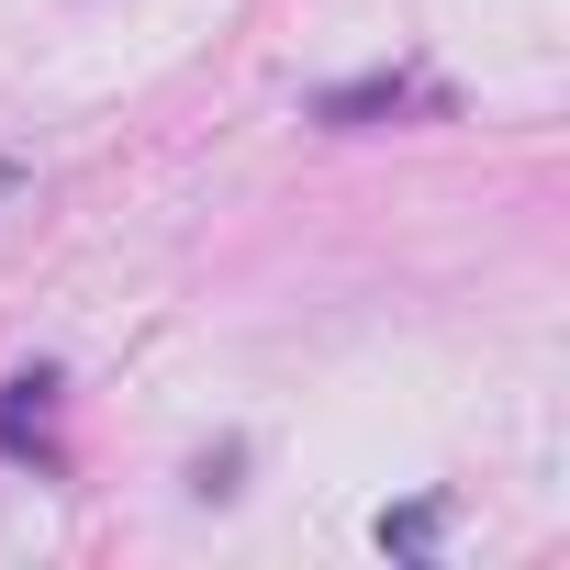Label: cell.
Masks as SVG:
<instances>
[{"mask_svg":"<svg viewBox=\"0 0 570 570\" xmlns=\"http://www.w3.org/2000/svg\"><path fill=\"white\" fill-rule=\"evenodd\" d=\"M403 112H448V90H436L425 68H381V79L314 90V124H325V135H370V124H403Z\"/></svg>","mask_w":570,"mask_h":570,"instance_id":"cell-1","label":"cell"},{"mask_svg":"<svg viewBox=\"0 0 570 570\" xmlns=\"http://www.w3.org/2000/svg\"><path fill=\"white\" fill-rule=\"evenodd\" d=\"M46 414H57V370L35 358V370H12V381H0V448H12V459H35V470H68V459H57V436H46Z\"/></svg>","mask_w":570,"mask_h":570,"instance_id":"cell-2","label":"cell"},{"mask_svg":"<svg viewBox=\"0 0 570 570\" xmlns=\"http://www.w3.org/2000/svg\"><path fill=\"white\" fill-rule=\"evenodd\" d=\"M436 537V503H403V514H381V548H425Z\"/></svg>","mask_w":570,"mask_h":570,"instance_id":"cell-3","label":"cell"}]
</instances>
